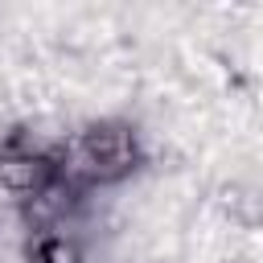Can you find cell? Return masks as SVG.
Returning a JSON list of instances; mask_svg holds the SVG:
<instances>
[{
	"mask_svg": "<svg viewBox=\"0 0 263 263\" xmlns=\"http://www.w3.org/2000/svg\"><path fill=\"white\" fill-rule=\"evenodd\" d=\"M74 156H78V168L90 173L95 181H115L136 164V140L127 127H115V123L90 127V132H82Z\"/></svg>",
	"mask_w": 263,
	"mask_h": 263,
	"instance_id": "cell-1",
	"label": "cell"
},
{
	"mask_svg": "<svg viewBox=\"0 0 263 263\" xmlns=\"http://www.w3.org/2000/svg\"><path fill=\"white\" fill-rule=\"evenodd\" d=\"M41 259H45V263H74V251L62 247V242H49V247L41 251Z\"/></svg>",
	"mask_w": 263,
	"mask_h": 263,
	"instance_id": "cell-3",
	"label": "cell"
},
{
	"mask_svg": "<svg viewBox=\"0 0 263 263\" xmlns=\"http://www.w3.org/2000/svg\"><path fill=\"white\" fill-rule=\"evenodd\" d=\"M45 181H49V164L37 160V156H4L0 160V189L12 193V197L41 193Z\"/></svg>",
	"mask_w": 263,
	"mask_h": 263,
	"instance_id": "cell-2",
	"label": "cell"
}]
</instances>
